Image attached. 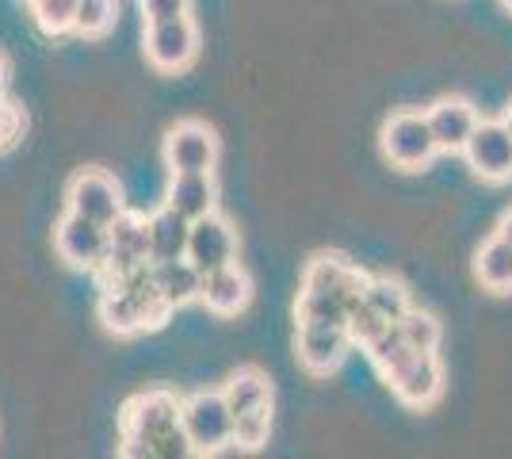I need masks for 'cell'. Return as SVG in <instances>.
I'll use <instances>...</instances> for the list:
<instances>
[{
    "label": "cell",
    "mask_w": 512,
    "mask_h": 459,
    "mask_svg": "<svg viewBox=\"0 0 512 459\" xmlns=\"http://www.w3.org/2000/svg\"><path fill=\"white\" fill-rule=\"evenodd\" d=\"M172 314L165 295L153 284V261L130 268L123 276H104L100 322L115 337H134L142 329H157Z\"/></svg>",
    "instance_id": "cell-1"
},
{
    "label": "cell",
    "mask_w": 512,
    "mask_h": 459,
    "mask_svg": "<svg viewBox=\"0 0 512 459\" xmlns=\"http://www.w3.org/2000/svg\"><path fill=\"white\" fill-rule=\"evenodd\" d=\"M180 402L184 398L161 391V387L134 394L123 406V417H119V456L153 459V444L180 425Z\"/></svg>",
    "instance_id": "cell-2"
},
{
    "label": "cell",
    "mask_w": 512,
    "mask_h": 459,
    "mask_svg": "<svg viewBox=\"0 0 512 459\" xmlns=\"http://www.w3.org/2000/svg\"><path fill=\"white\" fill-rule=\"evenodd\" d=\"M180 425L195 456H214L234 444V410L222 391H195L180 402Z\"/></svg>",
    "instance_id": "cell-3"
},
{
    "label": "cell",
    "mask_w": 512,
    "mask_h": 459,
    "mask_svg": "<svg viewBox=\"0 0 512 459\" xmlns=\"http://www.w3.org/2000/svg\"><path fill=\"white\" fill-rule=\"evenodd\" d=\"M383 153L398 169H425L440 153L425 111H394L383 123Z\"/></svg>",
    "instance_id": "cell-4"
},
{
    "label": "cell",
    "mask_w": 512,
    "mask_h": 459,
    "mask_svg": "<svg viewBox=\"0 0 512 459\" xmlns=\"http://www.w3.org/2000/svg\"><path fill=\"white\" fill-rule=\"evenodd\" d=\"M146 62L161 73H180L195 62L199 54V27L192 16H172V20L146 23Z\"/></svg>",
    "instance_id": "cell-5"
},
{
    "label": "cell",
    "mask_w": 512,
    "mask_h": 459,
    "mask_svg": "<svg viewBox=\"0 0 512 459\" xmlns=\"http://www.w3.org/2000/svg\"><path fill=\"white\" fill-rule=\"evenodd\" d=\"M383 379L390 383V391L398 394L406 406H413V410H425V406H432L444 394V368H440L436 352L409 349L394 368H386Z\"/></svg>",
    "instance_id": "cell-6"
},
{
    "label": "cell",
    "mask_w": 512,
    "mask_h": 459,
    "mask_svg": "<svg viewBox=\"0 0 512 459\" xmlns=\"http://www.w3.org/2000/svg\"><path fill=\"white\" fill-rule=\"evenodd\" d=\"M65 207H69L73 215H81V219L111 226V222L127 211V203H123V184L111 173H104V169H85V173H77L69 180V188H65Z\"/></svg>",
    "instance_id": "cell-7"
},
{
    "label": "cell",
    "mask_w": 512,
    "mask_h": 459,
    "mask_svg": "<svg viewBox=\"0 0 512 459\" xmlns=\"http://www.w3.org/2000/svg\"><path fill=\"white\" fill-rule=\"evenodd\" d=\"M165 165L169 173H214L218 165V134L199 123L184 119L165 134Z\"/></svg>",
    "instance_id": "cell-8"
},
{
    "label": "cell",
    "mask_w": 512,
    "mask_h": 459,
    "mask_svg": "<svg viewBox=\"0 0 512 459\" xmlns=\"http://www.w3.org/2000/svg\"><path fill=\"white\" fill-rule=\"evenodd\" d=\"M54 249H58V257H62L69 268L100 272L107 257V226L65 211L62 222H58V230H54Z\"/></svg>",
    "instance_id": "cell-9"
},
{
    "label": "cell",
    "mask_w": 512,
    "mask_h": 459,
    "mask_svg": "<svg viewBox=\"0 0 512 459\" xmlns=\"http://www.w3.org/2000/svg\"><path fill=\"white\" fill-rule=\"evenodd\" d=\"M295 349H299V364L310 375H333L348 360L352 337L348 326H325V322H299L295 333Z\"/></svg>",
    "instance_id": "cell-10"
},
{
    "label": "cell",
    "mask_w": 512,
    "mask_h": 459,
    "mask_svg": "<svg viewBox=\"0 0 512 459\" xmlns=\"http://www.w3.org/2000/svg\"><path fill=\"white\" fill-rule=\"evenodd\" d=\"M463 157H467V165L482 176V180H493V184L512 180V134H509V127H505L501 119H493V123H478L474 134L467 138V146H463Z\"/></svg>",
    "instance_id": "cell-11"
},
{
    "label": "cell",
    "mask_w": 512,
    "mask_h": 459,
    "mask_svg": "<svg viewBox=\"0 0 512 459\" xmlns=\"http://www.w3.org/2000/svg\"><path fill=\"white\" fill-rule=\"evenodd\" d=\"M367 280H371V276H367L363 268H356L352 261H344L341 253H318L314 261L306 264V272H302V287L337 295V299L348 303V310L363 299Z\"/></svg>",
    "instance_id": "cell-12"
},
{
    "label": "cell",
    "mask_w": 512,
    "mask_h": 459,
    "mask_svg": "<svg viewBox=\"0 0 512 459\" xmlns=\"http://www.w3.org/2000/svg\"><path fill=\"white\" fill-rule=\"evenodd\" d=\"M188 261L199 272H211L222 264L237 261V230L230 226V219H222L218 211L203 215L192 222V234H188Z\"/></svg>",
    "instance_id": "cell-13"
},
{
    "label": "cell",
    "mask_w": 512,
    "mask_h": 459,
    "mask_svg": "<svg viewBox=\"0 0 512 459\" xmlns=\"http://www.w3.org/2000/svg\"><path fill=\"white\" fill-rule=\"evenodd\" d=\"M150 261V230H146V219L123 211L119 219L107 226V257L100 276H123L130 268Z\"/></svg>",
    "instance_id": "cell-14"
},
{
    "label": "cell",
    "mask_w": 512,
    "mask_h": 459,
    "mask_svg": "<svg viewBox=\"0 0 512 459\" xmlns=\"http://www.w3.org/2000/svg\"><path fill=\"white\" fill-rule=\"evenodd\" d=\"M199 303L207 306L218 318H234L245 306L253 303V276L241 268V264H222L203 272V284H199Z\"/></svg>",
    "instance_id": "cell-15"
},
{
    "label": "cell",
    "mask_w": 512,
    "mask_h": 459,
    "mask_svg": "<svg viewBox=\"0 0 512 459\" xmlns=\"http://www.w3.org/2000/svg\"><path fill=\"white\" fill-rule=\"evenodd\" d=\"M425 115H428V127H432V138H436V150L440 153H463L467 138L474 134V127L482 123L474 104L463 100V96H444V100H436Z\"/></svg>",
    "instance_id": "cell-16"
},
{
    "label": "cell",
    "mask_w": 512,
    "mask_h": 459,
    "mask_svg": "<svg viewBox=\"0 0 512 459\" xmlns=\"http://www.w3.org/2000/svg\"><path fill=\"white\" fill-rule=\"evenodd\" d=\"M165 203H169L172 211H180L188 222L218 211V184H214V173H172Z\"/></svg>",
    "instance_id": "cell-17"
},
{
    "label": "cell",
    "mask_w": 512,
    "mask_h": 459,
    "mask_svg": "<svg viewBox=\"0 0 512 459\" xmlns=\"http://www.w3.org/2000/svg\"><path fill=\"white\" fill-rule=\"evenodd\" d=\"M146 230H150V261H176V257H188V234H192V222L184 219L180 211H172L169 203L157 207L150 219H146Z\"/></svg>",
    "instance_id": "cell-18"
},
{
    "label": "cell",
    "mask_w": 512,
    "mask_h": 459,
    "mask_svg": "<svg viewBox=\"0 0 512 459\" xmlns=\"http://www.w3.org/2000/svg\"><path fill=\"white\" fill-rule=\"evenodd\" d=\"M153 284L165 295V303L176 306L199 299V284H203V272L195 268L188 257H176V261H157L153 264Z\"/></svg>",
    "instance_id": "cell-19"
},
{
    "label": "cell",
    "mask_w": 512,
    "mask_h": 459,
    "mask_svg": "<svg viewBox=\"0 0 512 459\" xmlns=\"http://www.w3.org/2000/svg\"><path fill=\"white\" fill-rule=\"evenodd\" d=\"M222 394H226L234 417L272 406V383H268V375L260 372V368H237V372L222 383Z\"/></svg>",
    "instance_id": "cell-20"
},
{
    "label": "cell",
    "mask_w": 512,
    "mask_h": 459,
    "mask_svg": "<svg viewBox=\"0 0 512 459\" xmlns=\"http://www.w3.org/2000/svg\"><path fill=\"white\" fill-rule=\"evenodd\" d=\"M474 276H478V284L486 287V291H497V295L512 291V245L501 238V234H493V238L478 249V257H474Z\"/></svg>",
    "instance_id": "cell-21"
},
{
    "label": "cell",
    "mask_w": 512,
    "mask_h": 459,
    "mask_svg": "<svg viewBox=\"0 0 512 459\" xmlns=\"http://www.w3.org/2000/svg\"><path fill=\"white\" fill-rule=\"evenodd\" d=\"M363 303L371 306L375 314H383L386 322H398V318H406L413 299H409V287L402 280H394V276H371L367 291H363Z\"/></svg>",
    "instance_id": "cell-22"
},
{
    "label": "cell",
    "mask_w": 512,
    "mask_h": 459,
    "mask_svg": "<svg viewBox=\"0 0 512 459\" xmlns=\"http://www.w3.org/2000/svg\"><path fill=\"white\" fill-rule=\"evenodd\" d=\"M295 318L299 322H325V326H348V303L337 295L302 287L299 299H295Z\"/></svg>",
    "instance_id": "cell-23"
},
{
    "label": "cell",
    "mask_w": 512,
    "mask_h": 459,
    "mask_svg": "<svg viewBox=\"0 0 512 459\" xmlns=\"http://www.w3.org/2000/svg\"><path fill=\"white\" fill-rule=\"evenodd\" d=\"M398 329H402V337L409 341V349H421V352H436L440 349V337H444L436 314L417 310V306H409L406 318H398Z\"/></svg>",
    "instance_id": "cell-24"
},
{
    "label": "cell",
    "mask_w": 512,
    "mask_h": 459,
    "mask_svg": "<svg viewBox=\"0 0 512 459\" xmlns=\"http://www.w3.org/2000/svg\"><path fill=\"white\" fill-rule=\"evenodd\" d=\"M115 20H119V4L115 0H77L73 31L85 35V39H100L115 27Z\"/></svg>",
    "instance_id": "cell-25"
},
{
    "label": "cell",
    "mask_w": 512,
    "mask_h": 459,
    "mask_svg": "<svg viewBox=\"0 0 512 459\" xmlns=\"http://www.w3.org/2000/svg\"><path fill=\"white\" fill-rule=\"evenodd\" d=\"M43 35H69L77 20V0H27Z\"/></svg>",
    "instance_id": "cell-26"
},
{
    "label": "cell",
    "mask_w": 512,
    "mask_h": 459,
    "mask_svg": "<svg viewBox=\"0 0 512 459\" xmlns=\"http://www.w3.org/2000/svg\"><path fill=\"white\" fill-rule=\"evenodd\" d=\"M268 437H272V406L234 417V448H241V452H260L268 444Z\"/></svg>",
    "instance_id": "cell-27"
},
{
    "label": "cell",
    "mask_w": 512,
    "mask_h": 459,
    "mask_svg": "<svg viewBox=\"0 0 512 459\" xmlns=\"http://www.w3.org/2000/svg\"><path fill=\"white\" fill-rule=\"evenodd\" d=\"M386 326H390V322H386L383 314H375L363 299L348 310V337H352V345H360V349L375 337V333H383Z\"/></svg>",
    "instance_id": "cell-28"
},
{
    "label": "cell",
    "mask_w": 512,
    "mask_h": 459,
    "mask_svg": "<svg viewBox=\"0 0 512 459\" xmlns=\"http://www.w3.org/2000/svg\"><path fill=\"white\" fill-rule=\"evenodd\" d=\"M142 4V16L150 20H172V16H188V4L192 0H138Z\"/></svg>",
    "instance_id": "cell-29"
},
{
    "label": "cell",
    "mask_w": 512,
    "mask_h": 459,
    "mask_svg": "<svg viewBox=\"0 0 512 459\" xmlns=\"http://www.w3.org/2000/svg\"><path fill=\"white\" fill-rule=\"evenodd\" d=\"M23 131V119L20 111L12 108V104H4V96H0V146H12Z\"/></svg>",
    "instance_id": "cell-30"
},
{
    "label": "cell",
    "mask_w": 512,
    "mask_h": 459,
    "mask_svg": "<svg viewBox=\"0 0 512 459\" xmlns=\"http://www.w3.org/2000/svg\"><path fill=\"white\" fill-rule=\"evenodd\" d=\"M497 234H501V238L512 245V207L505 211V215H501V222H497Z\"/></svg>",
    "instance_id": "cell-31"
},
{
    "label": "cell",
    "mask_w": 512,
    "mask_h": 459,
    "mask_svg": "<svg viewBox=\"0 0 512 459\" xmlns=\"http://www.w3.org/2000/svg\"><path fill=\"white\" fill-rule=\"evenodd\" d=\"M4 88H8V62L0 58V96H4Z\"/></svg>",
    "instance_id": "cell-32"
},
{
    "label": "cell",
    "mask_w": 512,
    "mask_h": 459,
    "mask_svg": "<svg viewBox=\"0 0 512 459\" xmlns=\"http://www.w3.org/2000/svg\"><path fill=\"white\" fill-rule=\"evenodd\" d=\"M501 123H505V127H509V134H512V104L505 108V115H501Z\"/></svg>",
    "instance_id": "cell-33"
},
{
    "label": "cell",
    "mask_w": 512,
    "mask_h": 459,
    "mask_svg": "<svg viewBox=\"0 0 512 459\" xmlns=\"http://www.w3.org/2000/svg\"><path fill=\"white\" fill-rule=\"evenodd\" d=\"M501 4H505V8H509V12H512V0H501Z\"/></svg>",
    "instance_id": "cell-34"
}]
</instances>
